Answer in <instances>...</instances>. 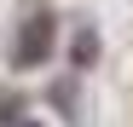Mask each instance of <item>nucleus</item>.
<instances>
[{
  "label": "nucleus",
  "mask_w": 133,
  "mask_h": 127,
  "mask_svg": "<svg viewBox=\"0 0 133 127\" xmlns=\"http://www.w3.org/2000/svg\"><path fill=\"white\" fill-rule=\"evenodd\" d=\"M46 40H52V29H46V23H29V35L17 40V58H23V64H35V58H46Z\"/></svg>",
  "instance_id": "obj_1"
}]
</instances>
